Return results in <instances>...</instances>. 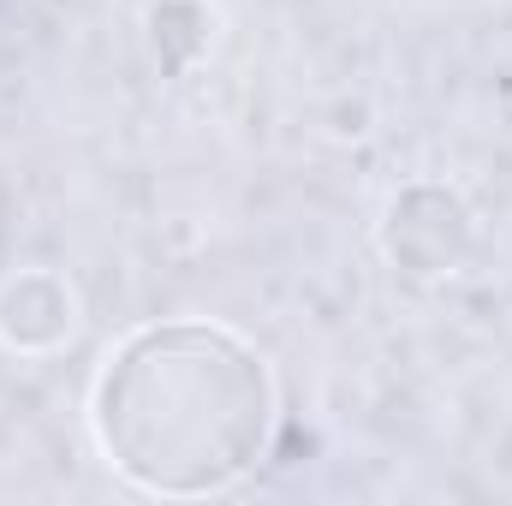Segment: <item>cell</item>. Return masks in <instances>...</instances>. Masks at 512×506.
<instances>
[{
	"label": "cell",
	"mask_w": 512,
	"mask_h": 506,
	"mask_svg": "<svg viewBox=\"0 0 512 506\" xmlns=\"http://www.w3.org/2000/svg\"><path fill=\"white\" fill-rule=\"evenodd\" d=\"M102 459L143 495H221L274 435V376L221 322L126 334L90 387Z\"/></svg>",
	"instance_id": "cell-1"
},
{
	"label": "cell",
	"mask_w": 512,
	"mask_h": 506,
	"mask_svg": "<svg viewBox=\"0 0 512 506\" xmlns=\"http://www.w3.org/2000/svg\"><path fill=\"white\" fill-rule=\"evenodd\" d=\"M72 334H78V292L66 274L18 268L0 286V346L6 352L42 358V352H60Z\"/></svg>",
	"instance_id": "cell-3"
},
{
	"label": "cell",
	"mask_w": 512,
	"mask_h": 506,
	"mask_svg": "<svg viewBox=\"0 0 512 506\" xmlns=\"http://www.w3.org/2000/svg\"><path fill=\"white\" fill-rule=\"evenodd\" d=\"M382 245H387V256H393V268H405V274H423V280L453 274L459 256L471 251V215H465L459 197L441 191V185H429V215H417V197L405 191V197H393V209H387Z\"/></svg>",
	"instance_id": "cell-2"
}]
</instances>
